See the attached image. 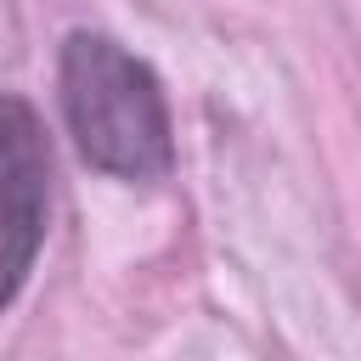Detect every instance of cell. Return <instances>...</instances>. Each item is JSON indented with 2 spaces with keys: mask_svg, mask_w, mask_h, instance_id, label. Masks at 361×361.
Returning <instances> with one entry per match:
<instances>
[{
  "mask_svg": "<svg viewBox=\"0 0 361 361\" xmlns=\"http://www.w3.org/2000/svg\"><path fill=\"white\" fill-rule=\"evenodd\" d=\"M45 209H51V141L39 113L0 90V310L17 305L39 243H45Z\"/></svg>",
  "mask_w": 361,
  "mask_h": 361,
  "instance_id": "2",
  "label": "cell"
},
{
  "mask_svg": "<svg viewBox=\"0 0 361 361\" xmlns=\"http://www.w3.org/2000/svg\"><path fill=\"white\" fill-rule=\"evenodd\" d=\"M62 118L79 158L113 180H164L175 164V130L158 73L96 28H73L56 56Z\"/></svg>",
  "mask_w": 361,
  "mask_h": 361,
  "instance_id": "1",
  "label": "cell"
}]
</instances>
